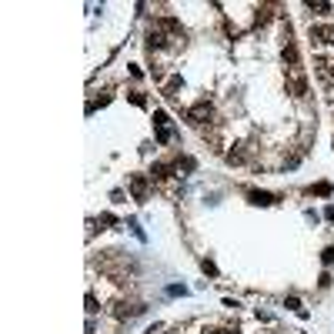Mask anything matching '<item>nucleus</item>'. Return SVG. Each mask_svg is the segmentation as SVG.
Returning a JSON list of instances; mask_svg holds the SVG:
<instances>
[{"mask_svg":"<svg viewBox=\"0 0 334 334\" xmlns=\"http://www.w3.org/2000/svg\"><path fill=\"white\" fill-rule=\"evenodd\" d=\"M204 117H211V104H207V101H201L197 107L191 111V120H194V124H201Z\"/></svg>","mask_w":334,"mask_h":334,"instance_id":"obj_1","label":"nucleus"},{"mask_svg":"<svg viewBox=\"0 0 334 334\" xmlns=\"http://www.w3.org/2000/svg\"><path fill=\"white\" fill-rule=\"evenodd\" d=\"M251 201H254V204H274V197H271V194H261V191L251 194Z\"/></svg>","mask_w":334,"mask_h":334,"instance_id":"obj_2","label":"nucleus"}]
</instances>
